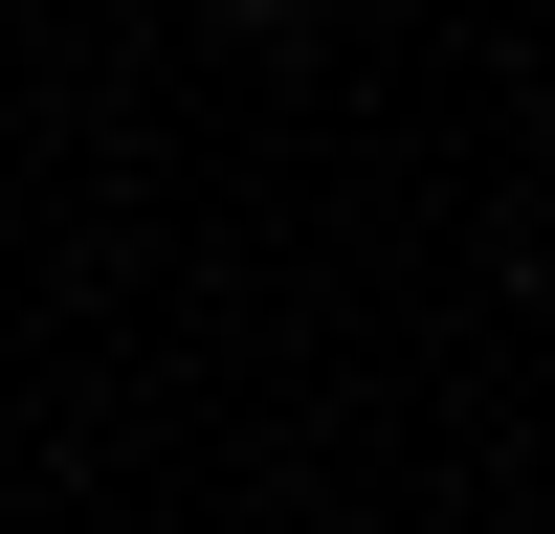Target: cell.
<instances>
[{"mask_svg":"<svg viewBox=\"0 0 555 534\" xmlns=\"http://www.w3.org/2000/svg\"><path fill=\"white\" fill-rule=\"evenodd\" d=\"M533 134H555V89H533Z\"/></svg>","mask_w":555,"mask_h":534,"instance_id":"obj_1","label":"cell"}]
</instances>
